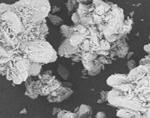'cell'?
Masks as SVG:
<instances>
[{
    "instance_id": "obj_1",
    "label": "cell",
    "mask_w": 150,
    "mask_h": 118,
    "mask_svg": "<svg viewBox=\"0 0 150 118\" xmlns=\"http://www.w3.org/2000/svg\"><path fill=\"white\" fill-rule=\"evenodd\" d=\"M16 49L18 53L17 55L22 56L30 62L47 64L54 62L57 59V53L45 40L21 41Z\"/></svg>"
},
{
    "instance_id": "obj_2",
    "label": "cell",
    "mask_w": 150,
    "mask_h": 118,
    "mask_svg": "<svg viewBox=\"0 0 150 118\" xmlns=\"http://www.w3.org/2000/svg\"><path fill=\"white\" fill-rule=\"evenodd\" d=\"M13 6V11L20 18L25 29L45 19L51 11L48 1H20Z\"/></svg>"
},
{
    "instance_id": "obj_3",
    "label": "cell",
    "mask_w": 150,
    "mask_h": 118,
    "mask_svg": "<svg viewBox=\"0 0 150 118\" xmlns=\"http://www.w3.org/2000/svg\"><path fill=\"white\" fill-rule=\"evenodd\" d=\"M30 61L19 55H15L8 63L7 78L16 84L27 81L29 77Z\"/></svg>"
},
{
    "instance_id": "obj_4",
    "label": "cell",
    "mask_w": 150,
    "mask_h": 118,
    "mask_svg": "<svg viewBox=\"0 0 150 118\" xmlns=\"http://www.w3.org/2000/svg\"><path fill=\"white\" fill-rule=\"evenodd\" d=\"M1 31L13 39L18 38L25 31V28L18 15L13 11L1 14Z\"/></svg>"
},
{
    "instance_id": "obj_5",
    "label": "cell",
    "mask_w": 150,
    "mask_h": 118,
    "mask_svg": "<svg viewBox=\"0 0 150 118\" xmlns=\"http://www.w3.org/2000/svg\"><path fill=\"white\" fill-rule=\"evenodd\" d=\"M80 51L78 46L72 45L69 38H67L59 48L58 54L61 56L69 58L72 57L73 54L79 53Z\"/></svg>"
},
{
    "instance_id": "obj_6",
    "label": "cell",
    "mask_w": 150,
    "mask_h": 118,
    "mask_svg": "<svg viewBox=\"0 0 150 118\" xmlns=\"http://www.w3.org/2000/svg\"><path fill=\"white\" fill-rule=\"evenodd\" d=\"M42 64L30 62L29 69V77L34 76L38 75L42 69Z\"/></svg>"
},
{
    "instance_id": "obj_7",
    "label": "cell",
    "mask_w": 150,
    "mask_h": 118,
    "mask_svg": "<svg viewBox=\"0 0 150 118\" xmlns=\"http://www.w3.org/2000/svg\"><path fill=\"white\" fill-rule=\"evenodd\" d=\"M85 35L83 33H76L73 34L69 38L70 42L72 45L78 46V45L83 42L85 39Z\"/></svg>"
},
{
    "instance_id": "obj_8",
    "label": "cell",
    "mask_w": 150,
    "mask_h": 118,
    "mask_svg": "<svg viewBox=\"0 0 150 118\" xmlns=\"http://www.w3.org/2000/svg\"><path fill=\"white\" fill-rule=\"evenodd\" d=\"M58 73L64 80H67L70 75V72L67 68L63 65H59L57 68Z\"/></svg>"
},
{
    "instance_id": "obj_9",
    "label": "cell",
    "mask_w": 150,
    "mask_h": 118,
    "mask_svg": "<svg viewBox=\"0 0 150 118\" xmlns=\"http://www.w3.org/2000/svg\"><path fill=\"white\" fill-rule=\"evenodd\" d=\"M47 17L50 19L52 24L55 26L60 25L63 22V19L60 17L55 15H52L51 14H49Z\"/></svg>"
},
{
    "instance_id": "obj_10",
    "label": "cell",
    "mask_w": 150,
    "mask_h": 118,
    "mask_svg": "<svg viewBox=\"0 0 150 118\" xmlns=\"http://www.w3.org/2000/svg\"><path fill=\"white\" fill-rule=\"evenodd\" d=\"M60 32H61V33L62 35L64 36V37H66L67 38H70L71 35H70V33H71L72 36L73 35L72 33V31H74V29H73V28H71L70 26H67L66 25H62L60 26Z\"/></svg>"
},
{
    "instance_id": "obj_11",
    "label": "cell",
    "mask_w": 150,
    "mask_h": 118,
    "mask_svg": "<svg viewBox=\"0 0 150 118\" xmlns=\"http://www.w3.org/2000/svg\"><path fill=\"white\" fill-rule=\"evenodd\" d=\"M8 11H13V4H8L5 3H1L0 5L1 14Z\"/></svg>"
},
{
    "instance_id": "obj_12",
    "label": "cell",
    "mask_w": 150,
    "mask_h": 118,
    "mask_svg": "<svg viewBox=\"0 0 150 118\" xmlns=\"http://www.w3.org/2000/svg\"><path fill=\"white\" fill-rule=\"evenodd\" d=\"M76 2L75 1H69L67 3V7L68 9V12H71L74 9L75 5H76Z\"/></svg>"
},
{
    "instance_id": "obj_13",
    "label": "cell",
    "mask_w": 150,
    "mask_h": 118,
    "mask_svg": "<svg viewBox=\"0 0 150 118\" xmlns=\"http://www.w3.org/2000/svg\"><path fill=\"white\" fill-rule=\"evenodd\" d=\"M72 20L74 23L79 25L80 23V16L77 12L74 13L72 16Z\"/></svg>"
},
{
    "instance_id": "obj_14",
    "label": "cell",
    "mask_w": 150,
    "mask_h": 118,
    "mask_svg": "<svg viewBox=\"0 0 150 118\" xmlns=\"http://www.w3.org/2000/svg\"><path fill=\"white\" fill-rule=\"evenodd\" d=\"M72 60L74 61H79L82 60V55H79V53L75 54V55H73Z\"/></svg>"
},
{
    "instance_id": "obj_15",
    "label": "cell",
    "mask_w": 150,
    "mask_h": 118,
    "mask_svg": "<svg viewBox=\"0 0 150 118\" xmlns=\"http://www.w3.org/2000/svg\"><path fill=\"white\" fill-rule=\"evenodd\" d=\"M52 12L54 13L55 12H57L61 10V8L60 7H58L57 6H54L52 8Z\"/></svg>"
}]
</instances>
